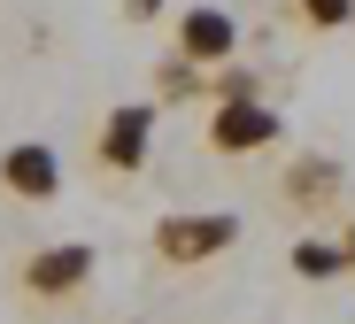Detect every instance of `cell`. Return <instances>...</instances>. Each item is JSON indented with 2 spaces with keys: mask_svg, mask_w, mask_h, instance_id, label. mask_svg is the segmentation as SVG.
Wrapping results in <instances>:
<instances>
[{
  "mask_svg": "<svg viewBox=\"0 0 355 324\" xmlns=\"http://www.w3.org/2000/svg\"><path fill=\"white\" fill-rule=\"evenodd\" d=\"M0 193L24 209H46V201H62V155H54L46 139H16V147H0Z\"/></svg>",
  "mask_w": 355,
  "mask_h": 324,
  "instance_id": "7",
  "label": "cell"
},
{
  "mask_svg": "<svg viewBox=\"0 0 355 324\" xmlns=\"http://www.w3.org/2000/svg\"><path fill=\"white\" fill-rule=\"evenodd\" d=\"M278 201L293 209V216H332L340 201H347V162H332V155H293L286 170H278Z\"/></svg>",
  "mask_w": 355,
  "mask_h": 324,
  "instance_id": "6",
  "label": "cell"
},
{
  "mask_svg": "<svg viewBox=\"0 0 355 324\" xmlns=\"http://www.w3.org/2000/svg\"><path fill=\"white\" fill-rule=\"evenodd\" d=\"M286 263H293V278H309V286H340V278H347L340 239H293V247H286Z\"/></svg>",
  "mask_w": 355,
  "mask_h": 324,
  "instance_id": "8",
  "label": "cell"
},
{
  "mask_svg": "<svg viewBox=\"0 0 355 324\" xmlns=\"http://www.w3.org/2000/svg\"><path fill=\"white\" fill-rule=\"evenodd\" d=\"M162 16H170V0H124V24H132V31L162 24Z\"/></svg>",
  "mask_w": 355,
  "mask_h": 324,
  "instance_id": "11",
  "label": "cell"
},
{
  "mask_svg": "<svg viewBox=\"0 0 355 324\" xmlns=\"http://www.w3.org/2000/svg\"><path fill=\"white\" fill-rule=\"evenodd\" d=\"M93 271H101V255L85 239H46V247H31L16 263V293L31 309H70V301H85Z\"/></svg>",
  "mask_w": 355,
  "mask_h": 324,
  "instance_id": "1",
  "label": "cell"
},
{
  "mask_svg": "<svg viewBox=\"0 0 355 324\" xmlns=\"http://www.w3.org/2000/svg\"><path fill=\"white\" fill-rule=\"evenodd\" d=\"M209 155H224V162H248V155H270L278 139H286V116L255 93V101H209Z\"/></svg>",
  "mask_w": 355,
  "mask_h": 324,
  "instance_id": "3",
  "label": "cell"
},
{
  "mask_svg": "<svg viewBox=\"0 0 355 324\" xmlns=\"http://www.w3.org/2000/svg\"><path fill=\"white\" fill-rule=\"evenodd\" d=\"M293 24H309V31H347V24H355V0H293Z\"/></svg>",
  "mask_w": 355,
  "mask_h": 324,
  "instance_id": "10",
  "label": "cell"
},
{
  "mask_svg": "<svg viewBox=\"0 0 355 324\" xmlns=\"http://www.w3.org/2000/svg\"><path fill=\"white\" fill-rule=\"evenodd\" d=\"M170 54L193 62V70H216V62L240 54V24H232V8H216V0H193V8H178L170 24Z\"/></svg>",
  "mask_w": 355,
  "mask_h": 324,
  "instance_id": "5",
  "label": "cell"
},
{
  "mask_svg": "<svg viewBox=\"0 0 355 324\" xmlns=\"http://www.w3.org/2000/svg\"><path fill=\"white\" fill-rule=\"evenodd\" d=\"M147 155H155V101H116L93 123V162L108 178H132V170H147Z\"/></svg>",
  "mask_w": 355,
  "mask_h": 324,
  "instance_id": "4",
  "label": "cell"
},
{
  "mask_svg": "<svg viewBox=\"0 0 355 324\" xmlns=\"http://www.w3.org/2000/svg\"><path fill=\"white\" fill-rule=\"evenodd\" d=\"M240 232H248L240 209H193V216L178 209V216L155 224V263H170V271H201V263H216V255L240 247Z\"/></svg>",
  "mask_w": 355,
  "mask_h": 324,
  "instance_id": "2",
  "label": "cell"
},
{
  "mask_svg": "<svg viewBox=\"0 0 355 324\" xmlns=\"http://www.w3.org/2000/svg\"><path fill=\"white\" fill-rule=\"evenodd\" d=\"M340 255H347V278H355V216L340 224Z\"/></svg>",
  "mask_w": 355,
  "mask_h": 324,
  "instance_id": "12",
  "label": "cell"
},
{
  "mask_svg": "<svg viewBox=\"0 0 355 324\" xmlns=\"http://www.w3.org/2000/svg\"><path fill=\"white\" fill-rule=\"evenodd\" d=\"M155 93H162V101H209V70H193V62L162 54V70H155Z\"/></svg>",
  "mask_w": 355,
  "mask_h": 324,
  "instance_id": "9",
  "label": "cell"
}]
</instances>
